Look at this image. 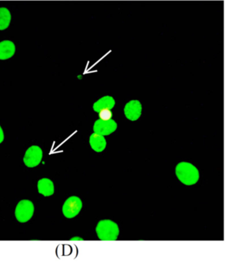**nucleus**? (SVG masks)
Listing matches in <instances>:
<instances>
[{
    "label": "nucleus",
    "mask_w": 236,
    "mask_h": 267,
    "mask_svg": "<svg viewBox=\"0 0 236 267\" xmlns=\"http://www.w3.org/2000/svg\"><path fill=\"white\" fill-rule=\"evenodd\" d=\"M175 174L179 181L185 185L196 184L200 178V173L194 165L187 162H181L175 168Z\"/></svg>",
    "instance_id": "f257e3e1"
},
{
    "label": "nucleus",
    "mask_w": 236,
    "mask_h": 267,
    "mask_svg": "<svg viewBox=\"0 0 236 267\" xmlns=\"http://www.w3.org/2000/svg\"><path fill=\"white\" fill-rule=\"evenodd\" d=\"M96 232L100 240L115 241L119 236V228L114 221L105 219L98 223Z\"/></svg>",
    "instance_id": "f03ea898"
},
{
    "label": "nucleus",
    "mask_w": 236,
    "mask_h": 267,
    "mask_svg": "<svg viewBox=\"0 0 236 267\" xmlns=\"http://www.w3.org/2000/svg\"><path fill=\"white\" fill-rule=\"evenodd\" d=\"M34 210L32 202L29 200H22L19 202L15 208V217L19 222H27L32 218Z\"/></svg>",
    "instance_id": "7ed1b4c3"
},
{
    "label": "nucleus",
    "mask_w": 236,
    "mask_h": 267,
    "mask_svg": "<svg viewBox=\"0 0 236 267\" xmlns=\"http://www.w3.org/2000/svg\"><path fill=\"white\" fill-rule=\"evenodd\" d=\"M82 208V203L80 198L73 196L68 198L63 207V213L68 219H72L80 213Z\"/></svg>",
    "instance_id": "20e7f679"
},
{
    "label": "nucleus",
    "mask_w": 236,
    "mask_h": 267,
    "mask_svg": "<svg viewBox=\"0 0 236 267\" xmlns=\"http://www.w3.org/2000/svg\"><path fill=\"white\" fill-rule=\"evenodd\" d=\"M42 159V151L38 146H32L27 149L24 157V163L30 168H36Z\"/></svg>",
    "instance_id": "39448f33"
},
{
    "label": "nucleus",
    "mask_w": 236,
    "mask_h": 267,
    "mask_svg": "<svg viewBox=\"0 0 236 267\" xmlns=\"http://www.w3.org/2000/svg\"><path fill=\"white\" fill-rule=\"evenodd\" d=\"M117 129V122L112 119L106 121L98 119L95 122L94 127H93L94 133L103 135V136L112 134Z\"/></svg>",
    "instance_id": "423d86ee"
},
{
    "label": "nucleus",
    "mask_w": 236,
    "mask_h": 267,
    "mask_svg": "<svg viewBox=\"0 0 236 267\" xmlns=\"http://www.w3.org/2000/svg\"><path fill=\"white\" fill-rule=\"evenodd\" d=\"M142 106L138 100H133L127 103L124 108V114L127 119L130 121H136L141 117Z\"/></svg>",
    "instance_id": "0eeeda50"
},
{
    "label": "nucleus",
    "mask_w": 236,
    "mask_h": 267,
    "mask_svg": "<svg viewBox=\"0 0 236 267\" xmlns=\"http://www.w3.org/2000/svg\"><path fill=\"white\" fill-rule=\"evenodd\" d=\"M15 52V44L10 40L0 43V60H7L13 57Z\"/></svg>",
    "instance_id": "6e6552de"
},
{
    "label": "nucleus",
    "mask_w": 236,
    "mask_h": 267,
    "mask_svg": "<svg viewBox=\"0 0 236 267\" xmlns=\"http://www.w3.org/2000/svg\"><path fill=\"white\" fill-rule=\"evenodd\" d=\"M89 144L94 152L100 153L105 150L107 142L103 135L94 133L89 138Z\"/></svg>",
    "instance_id": "1a4fd4ad"
},
{
    "label": "nucleus",
    "mask_w": 236,
    "mask_h": 267,
    "mask_svg": "<svg viewBox=\"0 0 236 267\" xmlns=\"http://www.w3.org/2000/svg\"><path fill=\"white\" fill-rule=\"evenodd\" d=\"M38 192L45 196H50L54 194V182L49 178H42L38 182Z\"/></svg>",
    "instance_id": "9d476101"
},
{
    "label": "nucleus",
    "mask_w": 236,
    "mask_h": 267,
    "mask_svg": "<svg viewBox=\"0 0 236 267\" xmlns=\"http://www.w3.org/2000/svg\"><path fill=\"white\" fill-rule=\"evenodd\" d=\"M115 106V100L110 96H105L98 100L93 105V109L95 112H99L103 109H112Z\"/></svg>",
    "instance_id": "9b49d317"
},
{
    "label": "nucleus",
    "mask_w": 236,
    "mask_h": 267,
    "mask_svg": "<svg viewBox=\"0 0 236 267\" xmlns=\"http://www.w3.org/2000/svg\"><path fill=\"white\" fill-rule=\"evenodd\" d=\"M10 20H11V15L9 10L3 7L0 8V30L3 31L9 27Z\"/></svg>",
    "instance_id": "f8f14e48"
},
{
    "label": "nucleus",
    "mask_w": 236,
    "mask_h": 267,
    "mask_svg": "<svg viewBox=\"0 0 236 267\" xmlns=\"http://www.w3.org/2000/svg\"><path fill=\"white\" fill-rule=\"evenodd\" d=\"M112 115H113V114H112V112L111 111L110 109H103V110L98 112L99 118L102 120H109V119H112Z\"/></svg>",
    "instance_id": "ddd939ff"
},
{
    "label": "nucleus",
    "mask_w": 236,
    "mask_h": 267,
    "mask_svg": "<svg viewBox=\"0 0 236 267\" xmlns=\"http://www.w3.org/2000/svg\"><path fill=\"white\" fill-rule=\"evenodd\" d=\"M3 139H4V135H3V130L0 126V144L3 141Z\"/></svg>",
    "instance_id": "4468645a"
},
{
    "label": "nucleus",
    "mask_w": 236,
    "mask_h": 267,
    "mask_svg": "<svg viewBox=\"0 0 236 267\" xmlns=\"http://www.w3.org/2000/svg\"><path fill=\"white\" fill-rule=\"evenodd\" d=\"M72 240H82V238H72Z\"/></svg>",
    "instance_id": "2eb2a0df"
}]
</instances>
